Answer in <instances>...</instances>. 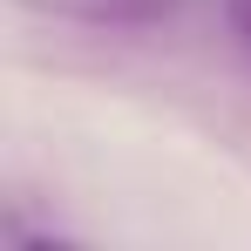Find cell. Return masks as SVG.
Segmentation results:
<instances>
[{
  "instance_id": "obj_1",
  "label": "cell",
  "mask_w": 251,
  "mask_h": 251,
  "mask_svg": "<svg viewBox=\"0 0 251 251\" xmlns=\"http://www.w3.org/2000/svg\"><path fill=\"white\" fill-rule=\"evenodd\" d=\"M231 14H238V21H245V34H251V0H231Z\"/></svg>"
}]
</instances>
